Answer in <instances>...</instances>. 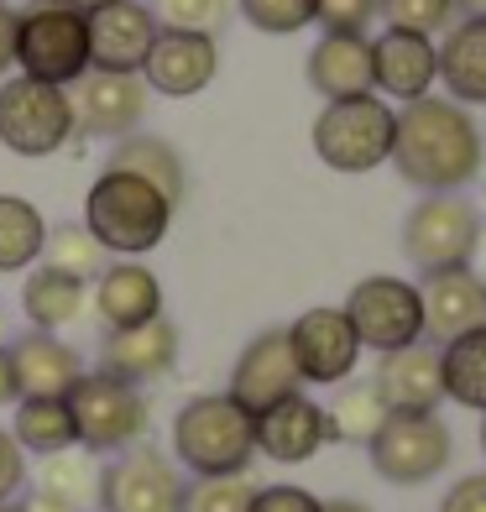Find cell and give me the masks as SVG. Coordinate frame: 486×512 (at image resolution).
<instances>
[{
  "instance_id": "obj_48",
  "label": "cell",
  "mask_w": 486,
  "mask_h": 512,
  "mask_svg": "<svg viewBox=\"0 0 486 512\" xmlns=\"http://www.w3.org/2000/svg\"><path fill=\"white\" fill-rule=\"evenodd\" d=\"M63 6H74V11H84V16H89V11H100V6H110V0H63Z\"/></svg>"
},
{
  "instance_id": "obj_10",
  "label": "cell",
  "mask_w": 486,
  "mask_h": 512,
  "mask_svg": "<svg viewBox=\"0 0 486 512\" xmlns=\"http://www.w3.org/2000/svg\"><path fill=\"white\" fill-rule=\"evenodd\" d=\"M366 455H372V471L382 481L424 486L450 465L455 439H450V424L439 413H387V424L366 445Z\"/></svg>"
},
{
  "instance_id": "obj_32",
  "label": "cell",
  "mask_w": 486,
  "mask_h": 512,
  "mask_svg": "<svg viewBox=\"0 0 486 512\" xmlns=\"http://www.w3.org/2000/svg\"><path fill=\"white\" fill-rule=\"evenodd\" d=\"M42 262L79 277V283H95V277L110 267V251L89 236L84 220H68V225H53L48 230V246H42Z\"/></svg>"
},
{
  "instance_id": "obj_52",
  "label": "cell",
  "mask_w": 486,
  "mask_h": 512,
  "mask_svg": "<svg viewBox=\"0 0 486 512\" xmlns=\"http://www.w3.org/2000/svg\"><path fill=\"white\" fill-rule=\"evenodd\" d=\"M0 6H6V0H0Z\"/></svg>"
},
{
  "instance_id": "obj_2",
  "label": "cell",
  "mask_w": 486,
  "mask_h": 512,
  "mask_svg": "<svg viewBox=\"0 0 486 512\" xmlns=\"http://www.w3.org/2000/svg\"><path fill=\"white\" fill-rule=\"evenodd\" d=\"M173 209L178 204L162 189H152L147 178L105 168L84 194V225L110 256H147L168 241Z\"/></svg>"
},
{
  "instance_id": "obj_24",
  "label": "cell",
  "mask_w": 486,
  "mask_h": 512,
  "mask_svg": "<svg viewBox=\"0 0 486 512\" xmlns=\"http://www.w3.org/2000/svg\"><path fill=\"white\" fill-rule=\"evenodd\" d=\"M95 314L105 319V330H131L162 314V283L157 272L142 267L136 256H115V262L95 277Z\"/></svg>"
},
{
  "instance_id": "obj_18",
  "label": "cell",
  "mask_w": 486,
  "mask_h": 512,
  "mask_svg": "<svg viewBox=\"0 0 486 512\" xmlns=\"http://www.w3.org/2000/svg\"><path fill=\"white\" fill-rule=\"evenodd\" d=\"M173 366H178V324L168 314L131 324V330H105L100 340V371H110V377H121L131 387L168 377Z\"/></svg>"
},
{
  "instance_id": "obj_46",
  "label": "cell",
  "mask_w": 486,
  "mask_h": 512,
  "mask_svg": "<svg viewBox=\"0 0 486 512\" xmlns=\"http://www.w3.org/2000/svg\"><path fill=\"white\" fill-rule=\"evenodd\" d=\"M324 512H372V507H361L351 497H335V502H324Z\"/></svg>"
},
{
  "instance_id": "obj_15",
  "label": "cell",
  "mask_w": 486,
  "mask_h": 512,
  "mask_svg": "<svg viewBox=\"0 0 486 512\" xmlns=\"http://www.w3.org/2000/svg\"><path fill=\"white\" fill-rule=\"evenodd\" d=\"M220 74V42L204 37V32H173L162 27L152 53L142 63V79L152 95H168V100H194L215 84Z\"/></svg>"
},
{
  "instance_id": "obj_12",
  "label": "cell",
  "mask_w": 486,
  "mask_h": 512,
  "mask_svg": "<svg viewBox=\"0 0 486 512\" xmlns=\"http://www.w3.org/2000/svg\"><path fill=\"white\" fill-rule=\"evenodd\" d=\"M74 100V136H110L121 142L142 126L152 105V89L142 74H115V68H89V74L68 89Z\"/></svg>"
},
{
  "instance_id": "obj_37",
  "label": "cell",
  "mask_w": 486,
  "mask_h": 512,
  "mask_svg": "<svg viewBox=\"0 0 486 512\" xmlns=\"http://www.w3.org/2000/svg\"><path fill=\"white\" fill-rule=\"evenodd\" d=\"M236 11L267 37H293L314 27V0H236Z\"/></svg>"
},
{
  "instance_id": "obj_31",
  "label": "cell",
  "mask_w": 486,
  "mask_h": 512,
  "mask_svg": "<svg viewBox=\"0 0 486 512\" xmlns=\"http://www.w3.org/2000/svg\"><path fill=\"white\" fill-rule=\"evenodd\" d=\"M11 434L27 455H58L68 445H79L68 398H21L11 413Z\"/></svg>"
},
{
  "instance_id": "obj_6",
  "label": "cell",
  "mask_w": 486,
  "mask_h": 512,
  "mask_svg": "<svg viewBox=\"0 0 486 512\" xmlns=\"http://www.w3.org/2000/svg\"><path fill=\"white\" fill-rule=\"evenodd\" d=\"M68 413H74V439L89 455H121L131 445H142V434L152 424L147 392L110 377V371H84L74 392H68Z\"/></svg>"
},
{
  "instance_id": "obj_30",
  "label": "cell",
  "mask_w": 486,
  "mask_h": 512,
  "mask_svg": "<svg viewBox=\"0 0 486 512\" xmlns=\"http://www.w3.org/2000/svg\"><path fill=\"white\" fill-rule=\"evenodd\" d=\"M387 403L377 382H340V392L330 403H324V418H330V439H340V445H372L377 429L387 424Z\"/></svg>"
},
{
  "instance_id": "obj_47",
  "label": "cell",
  "mask_w": 486,
  "mask_h": 512,
  "mask_svg": "<svg viewBox=\"0 0 486 512\" xmlns=\"http://www.w3.org/2000/svg\"><path fill=\"white\" fill-rule=\"evenodd\" d=\"M455 11H466V16H486V0H455Z\"/></svg>"
},
{
  "instance_id": "obj_21",
  "label": "cell",
  "mask_w": 486,
  "mask_h": 512,
  "mask_svg": "<svg viewBox=\"0 0 486 512\" xmlns=\"http://www.w3.org/2000/svg\"><path fill=\"white\" fill-rule=\"evenodd\" d=\"M419 298H424V340H434V345L486 324V283L471 267L424 272Z\"/></svg>"
},
{
  "instance_id": "obj_11",
  "label": "cell",
  "mask_w": 486,
  "mask_h": 512,
  "mask_svg": "<svg viewBox=\"0 0 486 512\" xmlns=\"http://www.w3.org/2000/svg\"><path fill=\"white\" fill-rule=\"evenodd\" d=\"M183 481L178 460L152 445L121 450L100 471V512H183Z\"/></svg>"
},
{
  "instance_id": "obj_35",
  "label": "cell",
  "mask_w": 486,
  "mask_h": 512,
  "mask_svg": "<svg viewBox=\"0 0 486 512\" xmlns=\"http://www.w3.org/2000/svg\"><path fill=\"white\" fill-rule=\"evenodd\" d=\"M257 486L246 476H194L183 486V512H251Z\"/></svg>"
},
{
  "instance_id": "obj_7",
  "label": "cell",
  "mask_w": 486,
  "mask_h": 512,
  "mask_svg": "<svg viewBox=\"0 0 486 512\" xmlns=\"http://www.w3.org/2000/svg\"><path fill=\"white\" fill-rule=\"evenodd\" d=\"M74 142V100L27 74L0 79V147L16 157H53Z\"/></svg>"
},
{
  "instance_id": "obj_34",
  "label": "cell",
  "mask_w": 486,
  "mask_h": 512,
  "mask_svg": "<svg viewBox=\"0 0 486 512\" xmlns=\"http://www.w3.org/2000/svg\"><path fill=\"white\" fill-rule=\"evenodd\" d=\"M152 11H157L162 27H173V32L220 37L225 21L236 16V0H152Z\"/></svg>"
},
{
  "instance_id": "obj_33",
  "label": "cell",
  "mask_w": 486,
  "mask_h": 512,
  "mask_svg": "<svg viewBox=\"0 0 486 512\" xmlns=\"http://www.w3.org/2000/svg\"><path fill=\"white\" fill-rule=\"evenodd\" d=\"M37 486H48V492H58L63 502L84 507V502L100 497V471L89 465V450H84V445H68V450H58V455H42Z\"/></svg>"
},
{
  "instance_id": "obj_3",
  "label": "cell",
  "mask_w": 486,
  "mask_h": 512,
  "mask_svg": "<svg viewBox=\"0 0 486 512\" xmlns=\"http://www.w3.org/2000/svg\"><path fill=\"white\" fill-rule=\"evenodd\" d=\"M173 460L189 476H246L257 460V418L230 392H199L173 413Z\"/></svg>"
},
{
  "instance_id": "obj_9",
  "label": "cell",
  "mask_w": 486,
  "mask_h": 512,
  "mask_svg": "<svg viewBox=\"0 0 486 512\" xmlns=\"http://www.w3.org/2000/svg\"><path fill=\"white\" fill-rule=\"evenodd\" d=\"M481 209L466 194H424L403 220V256L419 272H450L471 262Z\"/></svg>"
},
{
  "instance_id": "obj_23",
  "label": "cell",
  "mask_w": 486,
  "mask_h": 512,
  "mask_svg": "<svg viewBox=\"0 0 486 512\" xmlns=\"http://www.w3.org/2000/svg\"><path fill=\"white\" fill-rule=\"evenodd\" d=\"M11 366L21 382V398H68L74 382L84 377V356L53 330H27L11 340Z\"/></svg>"
},
{
  "instance_id": "obj_27",
  "label": "cell",
  "mask_w": 486,
  "mask_h": 512,
  "mask_svg": "<svg viewBox=\"0 0 486 512\" xmlns=\"http://www.w3.org/2000/svg\"><path fill=\"white\" fill-rule=\"evenodd\" d=\"M105 168H121V173L147 178L152 189H162L173 204H183V194H189V173H183V157H178V147H173V142H162V136H147V131H131V136H121Z\"/></svg>"
},
{
  "instance_id": "obj_22",
  "label": "cell",
  "mask_w": 486,
  "mask_h": 512,
  "mask_svg": "<svg viewBox=\"0 0 486 512\" xmlns=\"http://www.w3.org/2000/svg\"><path fill=\"white\" fill-rule=\"evenodd\" d=\"M309 89L330 105V100H356V95H377L372 79V37L356 32H324L309 48Z\"/></svg>"
},
{
  "instance_id": "obj_40",
  "label": "cell",
  "mask_w": 486,
  "mask_h": 512,
  "mask_svg": "<svg viewBox=\"0 0 486 512\" xmlns=\"http://www.w3.org/2000/svg\"><path fill=\"white\" fill-rule=\"evenodd\" d=\"M27 486V450L16 445L11 429H0V502H11Z\"/></svg>"
},
{
  "instance_id": "obj_49",
  "label": "cell",
  "mask_w": 486,
  "mask_h": 512,
  "mask_svg": "<svg viewBox=\"0 0 486 512\" xmlns=\"http://www.w3.org/2000/svg\"><path fill=\"white\" fill-rule=\"evenodd\" d=\"M481 455H486V413H481Z\"/></svg>"
},
{
  "instance_id": "obj_25",
  "label": "cell",
  "mask_w": 486,
  "mask_h": 512,
  "mask_svg": "<svg viewBox=\"0 0 486 512\" xmlns=\"http://www.w3.org/2000/svg\"><path fill=\"white\" fill-rule=\"evenodd\" d=\"M439 84L460 105H486V16L455 21L439 42Z\"/></svg>"
},
{
  "instance_id": "obj_50",
  "label": "cell",
  "mask_w": 486,
  "mask_h": 512,
  "mask_svg": "<svg viewBox=\"0 0 486 512\" xmlns=\"http://www.w3.org/2000/svg\"><path fill=\"white\" fill-rule=\"evenodd\" d=\"M0 345H6V314H0Z\"/></svg>"
},
{
  "instance_id": "obj_20",
  "label": "cell",
  "mask_w": 486,
  "mask_h": 512,
  "mask_svg": "<svg viewBox=\"0 0 486 512\" xmlns=\"http://www.w3.org/2000/svg\"><path fill=\"white\" fill-rule=\"evenodd\" d=\"M324 445H330V418H324V403L304 398V392H293L277 408L257 413V455H267L277 465H304Z\"/></svg>"
},
{
  "instance_id": "obj_43",
  "label": "cell",
  "mask_w": 486,
  "mask_h": 512,
  "mask_svg": "<svg viewBox=\"0 0 486 512\" xmlns=\"http://www.w3.org/2000/svg\"><path fill=\"white\" fill-rule=\"evenodd\" d=\"M6 68H16V11L0 6V79H6Z\"/></svg>"
},
{
  "instance_id": "obj_28",
  "label": "cell",
  "mask_w": 486,
  "mask_h": 512,
  "mask_svg": "<svg viewBox=\"0 0 486 512\" xmlns=\"http://www.w3.org/2000/svg\"><path fill=\"white\" fill-rule=\"evenodd\" d=\"M439 366H445V398L486 413V324L439 345Z\"/></svg>"
},
{
  "instance_id": "obj_16",
  "label": "cell",
  "mask_w": 486,
  "mask_h": 512,
  "mask_svg": "<svg viewBox=\"0 0 486 512\" xmlns=\"http://www.w3.org/2000/svg\"><path fill=\"white\" fill-rule=\"evenodd\" d=\"M157 32L162 21L147 0H110V6L89 11V63L115 68V74H142Z\"/></svg>"
},
{
  "instance_id": "obj_19",
  "label": "cell",
  "mask_w": 486,
  "mask_h": 512,
  "mask_svg": "<svg viewBox=\"0 0 486 512\" xmlns=\"http://www.w3.org/2000/svg\"><path fill=\"white\" fill-rule=\"evenodd\" d=\"M377 392L392 413H434L445 403V366H439V345L413 340L403 351H387L377 366Z\"/></svg>"
},
{
  "instance_id": "obj_1",
  "label": "cell",
  "mask_w": 486,
  "mask_h": 512,
  "mask_svg": "<svg viewBox=\"0 0 486 512\" xmlns=\"http://www.w3.org/2000/svg\"><path fill=\"white\" fill-rule=\"evenodd\" d=\"M486 136L476 126L471 105L450 95H424L398 110V136H392V168L419 194H460L481 178Z\"/></svg>"
},
{
  "instance_id": "obj_51",
  "label": "cell",
  "mask_w": 486,
  "mask_h": 512,
  "mask_svg": "<svg viewBox=\"0 0 486 512\" xmlns=\"http://www.w3.org/2000/svg\"><path fill=\"white\" fill-rule=\"evenodd\" d=\"M0 512H16V507H11V502H0Z\"/></svg>"
},
{
  "instance_id": "obj_4",
  "label": "cell",
  "mask_w": 486,
  "mask_h": 512,
  "mask_svg": "<svg viewBox=\"0 0 486 512\" xmlns=\"http://www.w3.org/2000/svg\"><path fill=\"white\" fill-rule=\"evenodd\" d=\"M16 68L37 84L74 89L89 68V16L63 0H32L16 11Z\"/></svg>"
},
{
  "instance_id": "obj_5",
  "label": "cell",
  "mask_w": 486,
  "mask_h": 512,
  "mask_svg": "<svg viewBox=\"0 0 486 512\" xmlns=\"http://www.w3.org/2000/svg\"><path fill=\"white\" fill-rule=\"evenodd\" d=\"M392 136H398V110L382 95H356V100H330L314 115V157L335 173H372L392 162Z\"/></svg>"
},
{
  "instance_id": "obj_39",
  "label": "cell",
  "mask_w": 486,
  "mask_h": 512,
  "mask_svg": "<svg viewBox=\"0 0 486 512\" xmlns=\"http://www.w3.org/2000/svg\"><path fill=\"white\" fill-rule=\"evenodd\" d=\"M251 512H324V502L304 486H257V497H251Z\"/></svg>"
},
{
  "instance_id": "obj_13",
  "label": "cell",
  "mask_w": 486,
  "mask_h": 512,
  "mask_svg": "<svg viewBox=\"0 0 486 512\" xmlns=\"http://www.w3.org/2000/svg\"><path fill=\"white\" fill-rule=\"evenodd\" d=\"M288 345H293V361L304 371V387H340L351 382V371L361 361V340L351 330L345 309H304L288 324Z\"/></svg>"
},
{
  "instance_id": "obj_41",
  "label": "cell",
  "mask_w": 486,
  "mask_h": 512,
  "mask_svg": "<svg viewBox=\"0 0 486 512\" xmlns=\"http://www.w3.org/2000/svg\"><path fill=\"white\" fill-rule=\"evenodd\" d=\"M439 512H486V471L481 476H460L445 502H439Z\"/></svg>"
},
{
  "instance_id": "obj_36",
  "label": "cell",
  "mask_w": 486,
  "mask_h": 512,
  "mask_svg": "<svg viewBox=\"0 0 486 512\" xmlns=\"http://www.w3.org/2000/svg\"><path fill=\"white\" fill-rule=\"evenodd\" d=\"M377 16L398 32H424V37H439L455 27V0H382Z\"/></svg>"
},
{
  "instance_id": "obj_44",
  "label": "cell",
  "mask_w": 486,
  "mask_h": 512,
  "mask_svg": "<svg viewBox=\"0 0 486 512\" xmlns=\"http://www.w3.org/2000/svg\"><path fill=\"white\" fill-rule=\"evenodd\" d=\"M16 403H21V382L11 366V345H0V408H16Z\"/></svg>"
},
{
  "instance_id": "obj_42",
  "label": "cell",
  "mask_w": 486,
  "mask_h": 512,
  "mask_svg": "<svg viewBox=\"0 0 486 512\" xmlns=\"http://www.w3.org/2000/svg\"><path fill=\"white\" fill-rule=\"evenodd\" d=\"M16 512H84V507L63 502L58 492H48V486H21V502H16Z\"/></svg>"
},
{
  "instance_id": "obj_29",
  "label": "cell",
  "mask_w": 486,
  "mask_h": 512,
  "mask_svg": "<svg viewBox=\"0 0 486 512\" xmlns=\"http://www.w3.org/2000/svg\"><path fill=\"white\" fill-rule=\"evenodd\" d=\"M48 246V220L21 194H0V272H32Z\"/></svg>"
},
{
  "instance_id": "obj_26",
  "label": "cell",
  "mask_w": 486,
  "mask_h": 512,
  "mask_svg": "<svg viewBox=\"0 0 486 512\" xmlns=\"http://www.w3.org/2000/svg\"><path fill=\"white\" fill-rule=\"evenodd\" d=\"M84 298H89V283L79 277H68L48 262H37L27 272V283H21V314L32 319V330H63V324H74L84 314Z\"/></svg>"
},
{
  "instance_id": "obj_45",
  "label": "cell",
  "mask_w": 486,
  "mask_h": 512,
  "mask_svg": "<svg viewBox=\"0 0 486 512\" xmlns=\"http://www.w3.org/2000/svg\"><path fill=\"white\" fill-rule=\"evenodd\" d=\"M481 283H486V225H481V236H476V246H471V262H466Z\"/></svg>"
},
{
  "instance_id": "obj_8",
  "label": "cell",
  "mask_w": 486,
  "mask_h": 512,
  "mask_svg": "<svg viewBox=\"0 0 486 512\" xmlns=\"http://www.w3.org/2000/svg\"><path fill=\"white\" fill-rule=\"evenodd\" d=\"M345 319L361 340V351H403V345L424 340V298H419V283H403L392 272H377V277H361V283L345 293Z\"/></svg>"
},
{
  "instance_id": "obj_17",
  "label": "cell",
  "mask_w": 486,
  "mask_h": 512,
  "mask_svg": "<svg viewBox=\"0 0 486 512\" xmlns=\"http://www.w3.org/2000/svg\"><path fill=\"white\" fill-rule=\"evenodd\" d=\"M372 79L382 100H424L439 84V42L424 32L387 27L372 37Z\"/></svg>"
},
{
  "instance_id": "obj_14",
  "label": "cell",
  "mask_w": 486,
  "mask_h": 512,
  "mask_svg": "<svg viewBox=\"0 0 486 512\" xmlns=\"http://www.w3.org/2000/svg\"><path fill=\"white\" fill-rule=\"evenodd\" d=\"M230 398H236L251 418L277 408L283 398H293V392H304V371H298L293 361V345H288V330H262L246 340V351L236 356V366H230Z\"/></svg>"
},
{
  "instance_id": "obj_38",
  "label": "cell",
  "mask_w": 486,
  "mask_h": 512,
  "mask_svg": "<svg viewBox=\"0 0 486 512\" xmlns=\"http://www.w3.org/2000/svg\"><path fill=\"white\" fill-rule=\"evenodd\" d=\"M377 6L382 0H314V21L324 32H356L366 37L377 21Z\"/></svg>"
}]
</instances>
